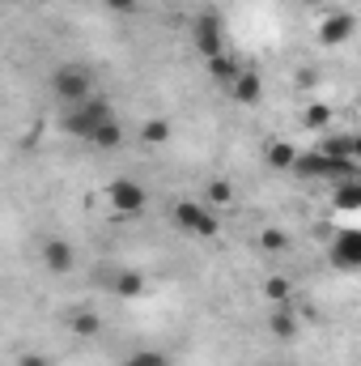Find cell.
I'll return each instance as SVG.
<instances>
[{
  "label": "cell",
  "instance_id": "7",
  "mask_svg": "<svg viewBox=\"0 0 361 366\" xmlns=\"http://www.w3.org/2000/svg\"><path fill=\"white\" fill-rule=\"evenodd\" d=\"M106 200H111V209H115L119 217H141L145 204H149V192H145V183H136V179L123 175V179H111Z\"/></svg>",
  "mask_w": 361,
  "mask_h": 366
},
{
  "label": "cell",
  "instance_id": "9",
  "mask_svg": "<svg viewBox=\"0 0 361 366\" xmlns=\"http://www.w3.org/2000/svg\"><path fill=\"white\" fill-rule=\"evenodd\" d=\"M225 94H230L238 107H255V102L264 98V77H260L251 64H243V69H238V77L225 86Z\"/></svg>",
  "mask_w": 361,
  "mask_h": 366
},
{
  "label": "cell",
  "instance_id": "11",
  "mask_svg": "<svg viewBox=\"0 0 361 366\" xmlns=\"http://www.w3.org/2000/svg\"><path fill=\"white\" fill-rule=\"evenodd\" d=\"M332 204L340 209V213H361V175L353 179L336 183V192H332Z\"/></svg>",
  "mask_w": 361,
  "mask_h": 366
},
{
  "label": "cell",
  "instance_id": "16",
  "mask_svg": "<svg viewBox=\"0 0 361 366\" xmlns=\"http://www.w3.org/2000/svg\"><path fill=\"white\" fill-rule=\"evenodd\" d=\"M68 332L81 337V341H90V337L102 332V320H98L93 311H73V315H68Z\"/></svg>",
  "mask_w": 361,
  "mask_h": 366
},
{
  "label": "cell",
  "instance_id": "28",
  "mask_svg": "<svg viewBox=\"0 0 361 366\" xmlns=\"http://www.w3.org/2000/svg\"><path fill=\"white\" fill-rule=\"evenodd\" d=\"M298 4H306V9H323L327 0H298Z\"/></svg>",
  "mask_w": 361,
  "mask_h": 366
},
{
  "label": "cell",
  "instance_id": "19",
  "mask_svg": "<svg viewBox=\"0 0 361 366\" xmlns=\"http://www.w3.org/2000/svg\"><path fill=\"white\" fill-rule=\"evenodd\" d=\"M90 145H93V149H119V145H123V128H119V119H115V124H106Z\"/></svg>",
  "mask_w": 361,
  "mask_h": 366
},
{
  "label": "cell",
  "instance_id": "6",
  "mask_svg": "<svg viewBox=\"0 0 361 366\" xmlns=\"http://www.w3.org/2000/svg\"><path fill=\"white\" fill-rule=\"evenodd\" d=\"M327 260L340 273H361V226H345L327 243Z\"/></svg>",
  "mask_w": 361,
  "mask_h": 366
},
{
  "label": "cell",
  "instance_id": "13",
  "mask_svg": "<svg viewBox=\"0 0 361 366\" xmlns=\"http://www.w3.org/2000/svg\"><path fill=\"white\" fill-rule=\"evenodd\" d=\"M298 145H289V141H268V149H264V158H268V167L276 171H293V162H298Z\"/></svg>",
  "mask_w": 361,
  "mask_h": 366
},
{
  "label": "cell",
  "instance_id": "8",
  "mask_svg": "<svg viewBox=\"0 0 361 366\" xmlns=\"http://www.w3.org/2000/svg\"><path fill=\"white\" fill-rule=\"evenodd\" d=\"M353 34H357V13H349V9L323 13V21H319V43L323 47H345Z\"/></svg>",
  "mask_w": 361,
  "mask_h": 366
},
{
  "label": "cell",
  "instance_id": "15",
  "mask_svg": "<svg viewBox=\"0 0 361 366\" xmlns=\"http://www.w3.org/2000/svg\"><path fill=\"white\" fill-rule=\"evenodd\" d=\"M204 64H208V77H213V81H217L221 90H225V86H230V81L238 77V69H243V64H238V60H234L230 51H225V56H217V60H204Z\"/></svg>",
  "mask_w": 361,
  "mask_h": 366
},
{
  "label": "cell",
  "instance_id": "1",
  "mask_svg": "<svg viewBox=\"0 0 361 366\" xmlns=\"http://www.w3.org/2000/svg\"><path fill=\"white\" fill-rule=\"evenodd\" d=\"M119 115H115V107H111V98H98L90 94L86 102H77V107H64V115H60V124H64V132L68 137H77V141H93L106 124H115Z\"/></svg>",
  "mask_w": 361,
  "mask_h": 366
},
{
  "label": "cell",
  "instance_id": "21",
  "mask_svg": "<svg viewBox=\"0 0 361 366\" xmlns=\"http://www.w3.org/2000/svg\"><path fill=\"white\" fill-rule=\"evenodd\" d=\"M264 298L268 302H285L289 298V277H268L264 281Z\"/></svg>",
  "mask_w": 361,
  "mask_h": 366
},
{
  "label": "cell",
  "instance_id": "12",
  "mask_svg": "<svg viewBox=\"0 0 361 366\" xmlns=\"http://www.w3.org/2000/svg\"><path fill=\"white\" fill-rule=\"evenodd\" d=\"M315 149H323L327 158L353 162V132H327V137H319V145H315Z\"/></svg>",
  "mask_w": 361,
  "mask_h": 366
},
{
  "label": "cell",
  "instance_id": "10",
  "mask_svg": "<svg viewBox=\"0 0 361 366\" xmlns=\"http://www.w3.org/2000/svg\"><path fill=\"white\" fill-rule=\"evenodd\" d=\"M39 256H43V264H47L51 273H68V269H73V247H68L64 239H47Z\"/></svg>",
  "mask_w": 361,
  "mask_h": 366
},
{
  "label": "cell",
  "instance_id": "22",
  "mask_svg": "<svg viewBox=\"0 0 361 366\" xmlns=\"http://www.w3.org/2000/svg\"><path fill=\"white\" fill-rule=\"evenodd\" d=\"M119 366H171V362H166V354H158V350H141V354L123 358Z\"/></svg>",
  "mask_w": 361,
  "mask_h": 366
},
{
  "label": "cell",
  "instance_id": "20",
  "mask_svg": "<svg viewBox=\"0 0 361 366\" xmlns=\"http://www.w3.org/2000/svg\"><path fill=\"white\" fill-rule=\"evenodd\" d=\"M171 141V119H149L145 124V145H166Z\"/></svg>",
  "mask_w": 361,
  "mask_h": 366
},
{
  "label": "cell",
  "instance_id": "24",
  "mask_svg": "<svg viewBox=\"0 0 361 366\" xmlns=\"http://www.w3.org/2000/svg\"><path fill=\"white\" fill-rule=\"evenodd\" d=\"M102 4H106L111 13H132V9H136V0H102Z\"/></svg>",
  "mask_w": 361,
  "mask_h": 366
},
{
  "label": "cell",
  "instance_id": "18",
  "mask_svg": "<svg viewBox=\"0 0 361 366\" xmlns=\"http://www.w3.org/2000/svg\"><path fill=\"white\" fill-rule=\"evenodd\" d=\"M141 290H145V277H141V273H132V269H128V273L115 277V294H119V298H136Z\"/></svg>",
  "mask_w": 361,
  "mask_h": 366
},
{
  "label": "cell",
  "instance_id": "27",
  "mask_svg": "<svg viewBox=\"0 0 361 366\" xmlns=\"http://www.w3.org/2000/svg\"><path fill=\"white\" fill-rule=\"evenodd\" d=\"M353 162L361 167V132H353Z\"/></svg>",
  "mask_w": 361,
  "mask_h": 366
},
{
  "label": "cell",
  "instance_id": "5",
  "mask_svg": "<svg viewBox=\"0 0 361 366\" xmlns=\"http://www.w3.org/2000/svg\"><path fill=\"white\" fill-rule=\"evenodd\" d=\"M171 222L179 226L183 234H195V239H213L217 234V217H213V209L208 204H200V200H179L175 209H171Z\"/></svg>",
  "mask_w": 361,
  "mask_h": 366
},
{
  "label": "cell",
  "instance_id": "4",
  "mask_svg": "<svg viewBox=\"0 0 361 366\" xmlns=\"http://www.w3.org/2000/svg\"><path fill=\"white\" fill-rule=\"evenodd\" d=\"M191 43H195V51H200L204 60L225 56V21H221V13L204 9V13L191 21Z\"/></svg>",
  "mask_w": 361,
  "mask_h": 366
},
{
  "label": "cell",
  "instance_id": "14",
  "mask_svg": "<svg viewBox=\"0 0 361 366\" xmlns=\"http://www.w3.org/2000/svg\"><path fill=\"white\" fill-rule=\"evenodd\" d=\"M268 332L276 337V341H293V337H298V315L285 311V307H276V311L268 315Z\"/></svg>",
  "mask_w": 361,
  "mask_h": 366
},
{
  "label": "cell",
  "instance_id": "26",
  "mask_svg": "<svg viewBox=\"0 0 361 366\" xmlns=\"http://www.w3.org/2000/svg\"><path fill=\"white\" fill-rule=\"evenodd\" d=\"M208 196H213V200H230V187H225V183L217 179L213 187H208Z\"/></svg>",
  "mask_w": 361,
  "mask_h": 366
},
{
  "label": "cell",
  "instance_id": "23",
  "mask_svg": "<svg viewBox=\"0 0 361 366\" xmlns=\"http://www.w3.org/2000/svg\"><path fill=\"white\" fill-rule=\"evenodd\" d=\"M260 247H264V252H285L289 239H285V230H264V234H260Z\"/></svg>",
  "mask_w": 361,
  "mask_h": 366
},
{
  "label": "cell",
  "instance_id": "3",
  "mask_svg": "<svg viewBox=\"0 0 361 366\" xmlns=\"http://www.w3.org/2000/svg\"><path fill=\"white\" fill-rule=\"evenodd\" d=\"M51 94H56L60 107H77V102H86L93 94V81L81 64H60V69L51 73Z\"/></svg>",
  "mask_w": 361,
  "mask_h": 366
},
{
  "label": "cell",
  "instance_id": "2",
  "mask_svg": "<svg viewBox=\"0 0 361 366\" xmlns=\"http://www.w3.org/2000/svg\"><path fill=\"white\" fill-rule=\"evenodd\" d=\"M293 175L306 183H345L357 175V162H340V158H327L323 149H302L298 162H293Z\"/></svg>",
  "mask_w": 361,
  "mask_h": 366
},
{
  "label": "cell",
  "instance_id": "25",
  "mask_svg": "<svg viewBox=\"0 0 361 366\" xmlns=\"http://www.w3.org/2000/svg\"><path fill=\"white\" fill-rule=\"evenodd\" d=\"M17 366H51V362H47L43 354H21V358H17Z\"/></svg>",
  "mask_w": 361,
  "mask_h": 366
},
{
  "label": "cell",
  "instance_id": "17",
  "mask_svg": "<svg viewBox=\"0 0 361 366\" xmlns=\"http://www.w3.org/2000/svg\"><path fill=\"white\" fill-rule=\"evenodd\" d=\"M302 124H306V128H315V132L332 128V107H327V102H310V107L302 111Z\"/></svg>",
  "mask_w": 361,
  "mask_h": 366
}]
</instances>
